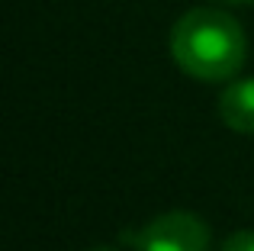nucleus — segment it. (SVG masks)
Masks as SVG:
<instances>
[{
  "mask_svg": "<svg viewBox=\"0 0 254 251\" xmlns=\"http://www.w3.org/2000/svg\"><path fill=\"white\" fill-rule=\"evenodd\" d=\"M171 55L196 81H229L248 58V39L232 13L196 6L174 23Z\"/></svg>",
  "mask_w": 254,
  "mask_h": 251,
  "instance_id": "nucleus-1",
  "label": "nucleus"
},
{
  "mask_svg": "<svg viewBox=\"0 0 254 251\" xmlns=\"http://www.w3.org/2000/svg\"><path fill=\"white\" fill-rule=\"evenodd\" d=\"M123 239H129L135 251H209V226L196 213L174 209Z\"/></svg>",
  "mask_w": 254,
  "mask_h": 251,
  "instance_id": "nucleus-2",
  "label": "nucleus"
},
{
  "mask_svg": "<svg viewBox=\"0 0 254 251\" xmlns=\"http://www.w3.org/2000/svg\"><path fill=\"white\" fill-rule=\"evenodd\" d=\"M219 116L229 129L254 135V77L232 81L219 97Z\"/></svg>",
  "mask_w": 254,
  "mask_h": 251,
  "instance_id": "nucleus-3",
  "label": "nucleus"
},
{
  "mask_svg": "<svg viewBox=\"0 0 254 251\" xmlns=\"http://www.w3.org/2000/svg\"><path fill=\"white\" fill-rule=\"evenodd\" d=\"M222 251H254V232H235L225 239Z\"/></svg>",
  "mask_w": 254,
  "mask_h": 251,
  "instance_id": "nucleus-4",
  "label": "nucleus"
},
{
  "mask_svg": "<svg viewBox=\"0 0 254 251\" xmlns=\"http://www.w3.org/2000/svg\"><path fill=\"white\" fill-rule=\"evenodd\" d=\"M222 3H238V6H245V3H254V0H222Z\"/></svg>",
  "mask_w": 254,
  "mask_h": 251,
  "instance_id": "nucleus-5",
  "label": "nucleus"
},
{
  "mask_svg": "<svg viewBox=\"0 0 254 251\" xmlns=\"http://www.w3.org/2000/svg\"><path fill=\"white\" fill-rule=\"evenodd\" d=\"M90 251H113V248H103V245H100V248H90Z\"/></svg>",
  "mask_w": 254,
  "mask_h": 251,
  "instance_id": "nucleus-6",
  "label": "nucleus"
}]
</instances>
